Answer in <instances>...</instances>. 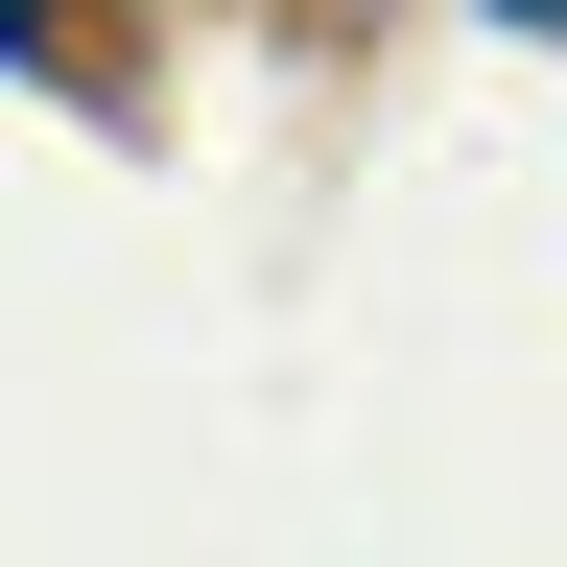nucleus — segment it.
Returning a JSON list of instances; mask_svg holds the SVG:
<instances>
[{"mask_svg": "<svg viewBox=\"0 0 567 567\" xmlns=\"http://www.w3.org/2000/svg\"><path fill=\"white\" fill-rule=\"evenodd\" d=\"M0 48H48V0H0Z\"/></svg>", "mask_w": 567, "mask_h": 567, "instance_id": "f257e3e1", "label": "nucleus"}, {"mask_svg": "<svg viewBox=\"0 0 567 567\" xmlns=\"http://www.w3.org/2000/svg\"><path fill=\"white\" fill-rule=\"evenodd\" d=\"M496 24H567V0H496Z\"/></svg>", "mask_w": 567, "mask_h": 567, "instance_id": "f03ea898", "label": "nucleus"}]
</instances>
